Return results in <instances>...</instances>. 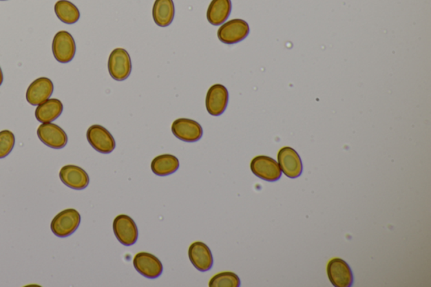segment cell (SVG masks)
Segmentation results:
<instances>
[{"instance_id": "6da1fadb", "label": "cell", "mask_w": 431, "mask_h": 287, "mask_svg": "<svg viewBox=\"0 0 431 287\" xmlns=\"http://www.w3.org/2000/svg\"><path fill=\"white\" fill-rule=\"evenodd\" d=\"M81 217L75 209H66L52 219V232L59 237H67L73 234L81 224Z\"/></svg>"}, {"instance_id": "7a4b0ae2", "label": "cell", "mask_w": 431, "mask_h": 287, "mask_svg": "<svg viewBox=\"0 0 431 287\" xmlns=\"http://www.w3.org/2000/svg\"><path fill=\"white\" fill-rule=\"evenodd\" d=\"M249 25L246 21L241 19L224 22L218 29V39L222 43L232 45L240 43L249 36Z\"/></svg>"}, {"instance_id": "3957f363", "label": "cell", "mask_w": 431, "mask_h": 287, "mask_svg": "<svg viewBox=\"0 0 431 287\" xmlns=\"http://www.w3.org/2000/svg\"><path fill=\"white\" fill-rule=\"evenodd\" d=\"M108 70L116 81H123L130 76L132 61L129 54L123 48H116L109 56Z\"/></svg>"}, {"instance_id": "277c9868", "label": "cell", "mask_w": 431, "mask_h": 287, "mask_svg": "<svg viewBox=\"0 0 431 287\" xmlns=\"http://www.w3.org/2000/svg\"><path fill=\"white\" fill-rule=\"evenodd\" d=\"M86 137L92 148L101 153H111L116 149V141L111 132L101 125L90 127Z\"/></svg>"}, {"instance_id": "5b68a950", "label": "cell", "mask_w": 431, "mask_h": 287, "mask_svg": "<svg viewBox=\"0 0 431 287\" xmlns=\"http://www.w3.org/2000/svg\"><path fill=\"white\" fill-rule=\"evenodd\" d=\"M113 231L116 239L125 246H132L137 243L138 229L134 219L127 215H119L113 222Z\"/></svg>"}, {"instance_id": "8992f818", "label": "cell", "mask_w": 431, "mask_h": 287, "mask_svg": "<svg viewBox=\"0 0 431 287\" xmlns=\"http://www.w3.org/2000/svg\"><path fill=\"white\" fill-rule=\"evenodd\" d=\"M52 52L59 63H70L76 52V45L73 36L66 31L56 33L52 41Z\"/></svg>"}, {"instance_id": "52a82bcc", "label": "cell", "mask_w": 431, "mask_h": 287, "mask_svg": "<svg viewBox=\"0 0 431 287\" xmlns=\"http://www.w3.org/2000/svg\"><path fill=\"white\" fill-rule=\"evenodd\" d=\"M327 273L332 285L335 287H350L353 285L354 275L345 260L335 258L328 264Z\"/></svg>"}, {"instance_id": "ba28073f", "label": "cell", "mask_w": 431, "mask_h": 287, "mask_svg": "<svg viewBox=\"0 0 431 287\" xmlns=\"http://www.w3.org/2000/svg\"><path fill=\"white\" fill-rule=\"evenodd\" d=\"M251 169L255 176L268 182L279 180L282 175L277 162L268 156L255 157L251 161Z\"/></svg>"}, {"instance_id": "9c48e42d", "label": "cell", "mask_w": 431, "mask_h": 287, "mask_svg": "<svg viewBox=\"0 0 431 287\" xmlns=\"http://www.w3.org/2000/svg\"><path fill=\"white\" fill-rule=\"evenodd\" d=\"M278 164L284 175L291 179L297 178L304 171L299 154L290 147H285L279 151Z\"/></svg>"}, {"instance_id": "30bf717a", "label": "cell", "mask_w": 431, "mask_h": 287, "mask_svg": "<svg viewBox=\"0 0 431 287\" xmlns=\"http://www.w3.org/2000/svg\"><path fill=\"white\" fill-rule=\"evenodd\" d=\"M37 136H39L41 142L51 149H61L67 143L66 132L54 123L41 124L37 129Z\"/></svg>"}, {"instance_id": "8fae6325", "label": "cell", "mask_w": 431, "mask_h": 287, "mask_svg": "<svg viewBox=\"0 0 431 287\" xmlns=\"http://www.w3.org/2000/svg\"><path fill=\"white\" fill-rule=\"evenodd\" d=\"M229 92L222 85H214L208 89L206 97L207 111L210 115L219 116L224 114L229 103Z\"/></svg>"}, {"instance_id": "7c38bea8", "label": "cell", "mask_w": 431, "mask_h": 287, "mask_svg": "<svg viewBox=\"0 0 431 287\" xmlns=\"http://www.w3.org/2000/svg\"><path fill=\"white\" fill-rule=\"evenodd\" d=\"M171 130L175 137L187 142H198L203 135L202 126L196 120L187 118L176 120L172 124Z\"/></svg>"}, {"instance_id": "4fadbf2b", "label": "cell", "mask_w": 431, "mask_h": 287, "mask_svg": "<svg viewBox=\"0 0 431 287\" xmlns=\"http://www.w3.org/2000/svg\"><path fill=\"white\" fill-rule=\"evenodd\" d=\"M134 266L138 273L146 278L156 279L162 273V264L160 259L147 252L138 253L134 259Z\"/></svg>"}, {"instance_id": "5bb4252c", "label": "cell", "mask_w": 431, "mask_h": 287, "mask_svg": "<svg viewBox=\"0 0 431 287\" xmlns=\"http://www.w3.org/2000/svg\"><path fill=\"white\" fill-rule=\"evenodd\" d=\"M54 85L51 79L41 77L34 81L26 92V100L32 105H39L52 96Z\"/></svg>"}, {"instance_id": "9a60e30c", "label": "cell", "mask_w": 431, "mask_h": 287, "mask_svg": "<svg viewBox=\"0 0 431 287\" xmlns=\"http://www.w3.org/2000/svg\"><path fill=\"white\" fill-rule=\"evenodd\" d=\"M60 180L74 190H84L90 184V177L84 169L76 165H65L59 172Z\"/></svg>"}, {"instance_id": "2e32d148", "label": "cell", "mask_w": 431, "mask_h": 287, "mask_svg": "<svg viewBox=\"0 0 431 287\" xmlns=\"http://www.w3.org/2000/svg\"><path fill=\"white\" fill-rule=\"evenodd\" d=\"M189 258L196 270L206 272L213 266V257L211 249L202 242L193 243L188 251Z\"/></svg>"}, {"instance_id": "e0dca14e", "label": "cell", "mask_w": 431, "mask_h": 287, "mask_svg": "<svg viewBox=\"0 0 431 287\" xmlns=\"http://www.w3.org/2000/svg\"><path fill=\"white\" fill-rule=\"evenodd\" d=\"M231 11V0H213L207 9V21L213 25H222L228 20Z\"/></svg>"}, {"instance_id": "ac0fdd59", "label": "cell", "mask_w": 431, "mask_h": 287, "mask_svg": "<svg viewBox=\"0 0 431 287\" xmlns=\"http://www.w3.org/2000/svg\"><path fill=\"white\" fill-rule=\"evenodd\" d=\"M175 17V5L173 0H155L153 7V18L160 28H166L172 23Z\"/></svg>"}, {"instance_id": "d6986e66", "label": "cell", "mask_w": 431, "mask_h": 287, "mask_svg": "<svg viewBox=\"0 0 431 287\" xmlns=\"http://www.w3.org/2000/svg\"><path fill=\"white\" fill-rule=\"evenodd\" d=\"M63 111V105L61 101L58 99H48L37 105L36 118L41 123H52L61 116Z\"/></svg>"}, {"instance_id": "ffe728a7", "label": "cell", "mask_w": 431, "mask_h": 287, "mask_svg": "<svg viewBox=\"0 0 431 287\" xmlns=\"http://www.w3.org/2000/svg\"><path fill=\"white\" fill-rule=\"evenodd\" d=\"M180 167L179 160L171 154H162L154 158L151 169L154 175L167 176L176 172Z\"/></svg>"}, {"instance_id": "44dd1931", "label": "cell", "mask_w": 431, "mask_h": 287, "mask_svg": "<svg viewBox=\"0 0 431 287\" xmlns=\"http://www.w3.org/2000/svg\"><path fill=\"white\" fill-rule=\"evenodd\" d=\"M54 10L59 20L67 25L76 23L81 18L77 7L67 0H59L56 2Z\"/></svg>"}, {"instance_id": "7402d4cb", "label": "cell", "mask_w": 431, "mask_h": 287, "mask_svg": "<svg viewBox=\"0 0 431 287\" xmlns=\"http://www.w3.org/2000/svg\"><path fill=\"white\" fill-rule=\"evenodd\" d=\"M210 287H239L240 277L233 272H222L214 275L209 282Z\"/></svg>"}, {"instance_id": "603a6c76", "label": "cell", "mask_w": 431, "mask_h": 287, "mask_svg": "<svg viewBox=\"0 0 431 287\" xmlns=\"http://www.w3.org/2000/svg\"><path fill=\"white\" fill-rule=\"evenodd\" d=\"M16 138L12 131L3 130L0 131V158L9 156L13 150Z\"/></svg>"}, {"instance_id": "cb8c5ba5", "label": "cell", "mask_w": 431, "mask_h": 287, "mask_svg": "<svg viewBox=\"0 0 431 287\" xmlns=\"http://www.w3.org/2000/svg\"><path fill=\"white\" fill-rule=\"evenodd\" d=\"M3 75L1 67H0V86H1V85L3 84Z\"/></svg>"}, {"instance_id": "d4e9b609", "label": "cell", "mask_w": 431, "mask_h": 287, "mask_svg": "<svg viewBox=\"0 0 431 287\" xmlns=\"http://www.w3.org/2000/svg\"><path fill=\"white\" fill-rule=\"evenodd\" d=\"M0 1H6V0H0Z\"/></svg>"}]
</instances>
